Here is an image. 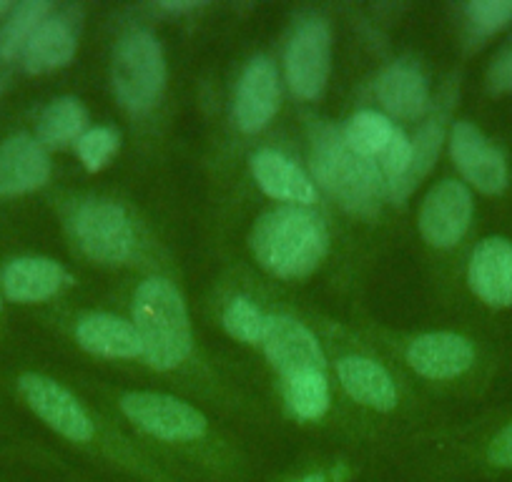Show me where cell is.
Returning a JSON list of instances; mask_svg holds the SVG:
<instances>
[{
    "label": "cell",
    "mask_w": 512,
    "mask_h": 482,
    "mask_svg": "<svg viewBox=\"0 0 512 482\" xmlns=\"http://www.w3.org/2000/svg\"><path fill=\"white\" fill-rule=\"evenodd\" d=\"M251 174H254L256 184L262 186L264 194H269L272 199L292 201V204H312L314 196H317V189L309 181V176L279 151H256L251 156Z\"/></svg>",
    "instance_id": "17"
},
{
    "label": "cell",
    "mask_w": 512,
    "mask_h": 482,
    "mask_svg": "<svg viewBox=\"0 0 512 482\" xmlns=\"http://www.w3.org/2000/svg\"><path fill=\"white\" fill-rule=\"evenodd\" d=\"M475 344L455 332H430L407 347V362L427 380H457L475 367Z\"/></svg>",
    "instance_id": "13"
},
{
    "label": "cell",
    "mask_w": 512,
    "mask_h": 482,
    "mask_svg": "<svg viewBox=\"0 0 512 482\" xmlns=\"http://www.w3.org/2000/svg\"><path fill=\"white\" fill-rule=\"evenodd\" d=\"M377 98L392 116L417 118L430 101V86L425 76L410 63H392L377 81Z\"/></svg>",
    "instance_id": "21"
},
{
    "label": "cell",
    "mask_w": 512,
    "mask_h": 482,
    "mask_svg": "<svg viewBox=\"0 0 512 482\" xmlns=\"http://www.w3.org/2000/svg\"><path fill=\"white\" fill-rule=\"evenodd\" d=\"M11 3L8 0H0V16H6V13H11Z\"/></svg>",
    "instance_id": "35"
},
{
    "label": "cell",
    "mask_w": 512,
    "mask_h": 482,
    "mask_svg": "<svg viewBox=\"0 0 512 482\" xmlns=\"http://www.w3.org/2000/svg\"><path fill=\"white\" fill-rule=\"evenodd\" d=\"M395 131V124L387 116H382V113L359 111L349 118L347 129L342 134L359 156L372 159V156L382 154L384 146L390 144V139L395 136Z\"/></svg>",
    "instance_id": "25"
},
{
    "label": "cell",
    "mask_w": 512,
    "mask_h": 482,
    "mask_svg": "<svg viewBox=\"0 0 512 482\" xmlns=\"http://www.w3.org/2000/svg\"><path fill=\"white\" fill-rule=\"evenodd\" d=\"M134 327L141 357L156 370H174L191 352V324L179 289L164 277H151L134 294Z\"/></svg>",
    "instance_id": "2"
},
{
    "label": "cell",
    "mask_w": 512,
    "mask_h": 482,
    "mask_svg": "<svg viewBox=\"0 0 512 482\" xmlns=\"http://www.w3.org/2000/svg\"><path fill=\"white\" fill-rule=\"evenodd\" d=\"M472 214H475V201L467 184L445 179L432 186L430 194L425 196L420 211V231L427 244L437 249H450L457 241L465 239Z\"/></svg>",
    "instance_id": "8"
},
{
    "label": "cell",
    "mask_w": 512,
    "mask_h": 482,
    "mask_svg": "<svg viewBox=\"0 0 512 482\" xmlns=\"http://www.w3.org/2000/svg\"><path fill=\"white\" fill-rule=\"evenodd\" d=\"M487 86L492 93H512V41L497 51L487 68Z\"/></svg>",
    "instance_id": "32"
},
{
    "label": "cell",
    "mask_w": 512,
    "mask_h": 482,
    "mask_svg": "<svg viewBox=\"0 0 512 482\" xmlns=\"http://www.w3.org/2000/svg\"><path fill=\"white\" fill-rule=\"evenodd\" d=\"M302 482H344V470L309 472V475H302Z\"/></svg>",
    "instance_id": "33"
},
{
    "label": "cell",
    "mask_w": 512,
    "mask_h": 482,
    "mask_svg": "<svg viewBox=\"0 0 512 482\" xmlns=\"http://www.w3.org/2000/svg\"><path fill=\"white\" fill-rule=\"evenodd\" d=\"M287 482H302V477H292V480H287Z\"/></svg>",
    "instance_id": "36"
},
{
    "label": "cell",
    "mask_w": 512,
    "mask_h": 482,
    "mask_svg": "<svg viewBox=\"0 0 512 482\" xmlns=\"http://www.w3.org/2000/svg\"><path fill=\"white\" fill-rule=\"evenodd\" d=\"M339 382L354 402L387 412L397 405V387L390 372L369 357H344L337 365Z\"/></svg>",
    "instance_id": "18"
},
{
    "label": "cell",
    "mask_w": 512,
    "mask_h": 482,
    "mask_svg": "<svg viewBox=\"0 0 512 482\" xmlns=\"http://www.w3.org/2000/svg\"><path fill=\"white\" fill-rule=\"evenodd\" d=\"M73 231L93 262L123 264L134 252V226L116 201L91 199L78 206Z\"/></svg>",
    "instance_id": "5"
},
{
    "label": "cell",
    "mask_w": 512,
    "mask_h": 482,
    "mask_svg": "<svg viewBox=\"0 0 512 482\" xmlns=\"http://www.w3.org/2000/svg\"><path fill=\"white\" fill-rule=\"evenodd\" d=\"M410 164H412V141L397 129L395 136L390 139V144L384 146V151L379 154V171H382L387 186L405 179V174L410 171Z\"/></svg>",
    "instance_id": "30"
},
{
    "label": "cell",
    "mask_w": 512,
    "mask_h": 482,
    "mask_svg": "<svg viewBox=\"0 0 512 482\" xmlns=\"http://www.w3.org/2000/svg\"><path fill=\"white\" fill-rule=\"evenodd\" d=\"M21 395L31 405V410L46 422L51 430L71 442H91L96 435V425L91 422L81 402L58 385L56 380L43 375H23L18 380Z\"/></svg>",
    "instance_id": "10"
},
{
    "label": "cell",
    "mask_w": 512,
    "mask_h": 482,
    "mask_svg": "<svg viewBox=\"0 0 512 482\" xmlns=\"http://www.w3.org/2000/svg\"><path fill=\"white\" fill-rule=\"evenodd\" d=\"M467 282L472 294L492 309L512 307V241L505 236H487L472 252L467 264Z\"/></svg>",
    "instance_id": "12"
},
{
    "label": "cell",
    "mask_w": 512,
    "mask_h": 482,
    "mask_svg": "<svg viewBox=\"0 0 512 482\" xmlns=\"http://www.w3.org/2000/svg\"><path fill=\"white\" fill-rule=\"evenodd\" d=\"M482 465L492 472H512V417L485 442Z\"/></svg>",
    "instance_id": "31"
},
{
    "label": "cell",
    "mask_w": 512,
    "mask_h": 482,
    "mask_svg": "<svg viewBox=\"0 0 512 482\" xmlns=\"http://www.w3.org/2000/svg\"><path fill=\"white\" fill-rule=\"evenodd\" d=\"M121 410L141 432L161 442H196L206 435V417L184 400L156 392L121 397Z\"/></svg>",
    "instance_id": "6"
},
{
    "label": "cell",
    "mask_w": 512,
    "mask_h": 482,
    "mask_svg": "<svg viewBox=\"0 0 512 482\" xmlns=\"http://www.w3.org/2000/svg\"><path fill=\"white\" fill-rule=\"evenodd\" d=\"M251 252L274 277H307L324 259L327 231L307 209L279 206L256 221L251 231Z\"/></svg>",
    "instance_id": "1"
},
{
    "label": "cell",
    "mask_w": 512,
    "mask_h": 482,
    "mask_svg": "<svg viewBox=\"0 0 512 482\" xmlns=\"http://www.w3.org/2000/svg\"><path fill=\"white\" fill-rule=\"evenodd\" d=\"M287 402L302 420H319L329 410V385L324 372H307L287 380Z\"/></svg>",
    "instance_id": "26"
},
{
    "label": "cell",
    "mask_w": 512,
    "mask_h": 482,
    "mask_svg": "<svg viewBox=\"0 0 512 482\" xmlns=\"http://www.w3.org/2000/svg\"><path fill=\"white\" fill-rule=\"evenodd\" d=\"M51 176V159L38 139L8 136L0 144V196H18L41 189Z\"/></svg>",
    "instance_id": "15"
},
{
    "label": "cell",
    "mask_w": 512,
    "mask_h": 482,
    "mask_svg": "<svg viewBox=\"0 0 512 482\" xmlns=\"http://www.w3.org/2000/svg\"><path fill=\"white\" fill-rule=\"evenodd\" d=\"M262 344L269 362L284 380L307 372H324V352L317 337L297 319L269 317Z\"/></svg>",
    "instance_id": "11"
},
{
    "label": "cell",
    "mask_w": 512,
    "mask_h": 482,
    "mask_svg": "<svg viewBox=\"0 0 512 482\" xmlns=\"http://www.w3.org/2000/svg\"><path fill=\"white\" fill-rule=\"evenodd\" d=\"M68 282L66 269L46 257H21L3 272V289L13 302L31 304L53 297Z\"/></svg>",
    "instance_id": "19"
},
{
    "label": "cell",
    "mask_w": 512,
    "mask_h": 482,
    "mask_svg": "<svg viewBox=\"0 0 512 482\" xmlns=\"http://www.w3.org/2000/svg\"><path fill=\"white\" fill-rule=\"evenodd\" d=\"M279 106V76L269 58L259 56L246 66L239 81L234 118L241 131L256 134L272 121Z\"/></svg>",
    "instance_id": "14"
},
{
    "label": "cell",
    "mask_w": 512,
    "mask_h": 482,
    "mask_svg": "<svg viewBox=\"0 0 512 482\" xmlns=\"http://www.w3.org/2000/svg\"><path fill=\"white\" fill-rule=\"evenodd\" d=\"M48 16H51V3L46 0H23L13 6L8 21L0 28V58L11 61V58L21 56L26 43Z\"/></svg>",
    "instance_id": "23"
},
{
    "label": "cell",
    "mask_w": 512,
    "mask_h": 482,
    "mask_svg": "<svg viewBox=\"0 0 512 482\" xmlns=\"http://www.w3.org/2000/svg\"><path fill=\"white\" fill-rule=\"evenodd\" d=\"M269 317L256 307L251 299L236 297L231 299L229 307L224 309V327L231 337H236L239 342L256 344L264 339L267 332Z\"/></svg>",
    "instance_id": "27"
},
{
    "label": "cell",
    "mask_w": 512,
    "mask_h": 482,
    "mask_svg": "<svg viewBox=\"0 0 512 482\" xmlns=\"http://www.w3.org/2000/svg\"><path fill=\"white\" fill-rule=\"evenodd\" d=\"M442 131L440 121H430L427 126H422L417 139L412 141V164L410 171L405 174V179H400L397 184L390 186V194L392 199L402 201L410 196V191L420 184V179L425 174H430V169L435 166L437 154H440V146H442Z\"/></svg>",
    "instance_id": "24"
},
{
    "label": "cell",
    "mask_w": 512,
    "mask_h": 482,
    "mask_svg": "<svg viewBox=\"0 0 512 482\" xmlns=\"http://www.w3.org/2000/svg\"><path fill=\"white\" fill-rule=\"evenodd\" d=\"M86 108L76 98H56L38 121V141L46 146H66L78 141L86 129Z\"/></svg>",
    "instance_id": "22"
},
{
    "label": "cell",
    "mask_w": 512,
    "mask_h": 482,
    "mask_svg": "<svg viewBox=\"0 0 512 482\" xmlns=\"http://www.w3.org/2000/svg\"><path fill=\"white\" fill-rule=\"evenodd\" d=\"M332 68V36L324 21H307L297 28L287 48V81L304 101L324 93Z\"/></svg>",
    "instance_id": "9"
},
{
    "label": "cell",
    "mask_w": 512,
    "mask_h": 482,
    "mask_svg": "<svg viewBox=\"0 0 512 482\" xmlns=\"http://www.w3.org/2000/svg\"><path fill=\"white\" fill-rule=\"evenodd\" d=\"M113 91L128 111H149L166 86V61L161 43L149 31H131L113 53Z\"/></svg>",
    "instance_id": "4"
},
{
    "label": "cell",
    "mask_w": 512,
    "mask_h": 482,
    "mask_svg": "<svg viewBox=\"0 0 512 482\" xmlns=\"http://www.w3.org/2000/svg\"><path fill=\"white\" fill-rule=\"evenodd\" d=\"M76 339L86 352L108 359H134L144 354L139 332L131 322L113 314H86L76 324Z\"/></svg>",
    "instance_id": "16"
},
{
    "label": "cell",
    "mask_w": 512,
    "mask_h": 482,
    "mask_svg": "<svg viewBox=\"0 0 512 482\" xmlns=\"http://www.w3.org/2000/svg\"><path fill=\"white\" fill-rule=\"evenodd\" d=\"M78 156H81L83 166L88 171H98L106 166V161L111 159L113 151L118 149V134L108 126H96V129L83 131L81 139L76 141Z\"/></svg>",
    "instance_id": "29"
},
{
    "label": "cell",
    "mask_w": 512,
    "mask_h": 482,
    "mask_svg": "<svg viewBox=\"0 0 512 482\" xmlns=\"http://www.w3.org/2000/svg\"><path fill=\"white\" fill-rule=\"evenodd\" d=\"M467 21L480 38L495 36L512 26V0H472L465 6Z\"/></svg>",
    "instance_id": "28"
},
{
    "label": "cell",
    "mask_w": 512,
    "mask_h": 482,
    "mask_svg": "<svg viewBox=\"0 0 512 482\" xmlns=\"http://www.w3.org/2000/svg\"><path fill=\"white\" fill-rule=\"evenodd\" d=\"M161 8H166V11L171 13H184V11H194V8H199V3H161Z\"/></svg>",
    "instance_id": "34"
},
{
    "label": "cell",
    "mask_w": 512,
    "mask_h": 482,
    "mask_svg": "<svg viewBox=\"0 0 512 482\" xmlns=\"http://www.w3.org/2000/svg\"><path fill=\"white\" fill-rule=\"evenodd\" d=\"M314 179L347 209L372 211L384 191V176L372 159L359 156L347 144L342 131L322 126L312 146Z\"/></svg>",
    "instance_id": "3"
},
{
    "label": "cell",
    "mask_w": 512,
    "mask_h": 482,
    "mask_svg": "<svg viewBox=\"0 0 512 482\" xmlns=\"http://www.w3.org/2000/svg\"><path fill=\"white\" fill-rule=\"evenodd\" d=\"M450 151L462 179L480 194L497 196L510 184L505 154L470 121H457L450 134Z\"/></svg>",
    "instance_id": "7"
},
{
    "label": "cell",
    "mask_w": 512,
    "mask_h": 482,
    "mask_svg": "<svg viewBox=\"0 0 512 482\" xmlns=\"http://www.w3.org/2000/svg\"><path fill=\"white\" fill-rule=\"evenodd\" d=\"M76 28L68 18L48 16L23 48V66L31 73H48L63 68L76 56Z\"/></svg>",
    "instance_id": "20"
}]
</instances>
